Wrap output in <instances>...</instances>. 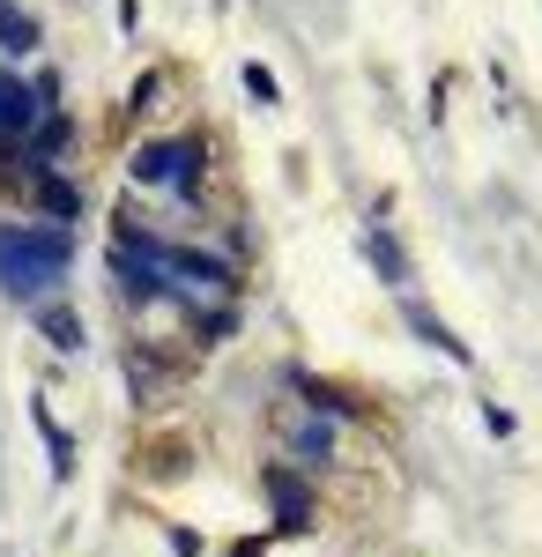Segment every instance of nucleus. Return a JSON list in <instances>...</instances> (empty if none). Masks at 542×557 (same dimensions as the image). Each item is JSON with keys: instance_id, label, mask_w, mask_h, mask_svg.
I'll list each match as a JSON object with an SVG mask.
<instances>
[{"instance_id": "obj_11", "label": "nucleus", "mask_w": 542, "mask_h": 557, "mask_svg": "<svg viewBox=\"0 0 542 557\" xmlns=\"http://www.w3.org/2000/svg\"><path fill=\"white\" fill-rule=\"evenodd\" d=\"M30 417H38L45 446H52V469L67 475V469H75V438H67V431H60V424H52V417H45V401H30Z\"/></svg>"}, {"instance_id": "obj_9", "label": "nucleus", "mask_w": 542, "mask_h": 557, "mask_svg": "<svg viewBox=\"0 0 542 557\" xmlns=\"http://www.w3.org/2000/svg\"><path fill=\"white\" fill-rule=\"evenodd\" d=\"M45 30H38V15H23L15 0H0V52H38Z\"/></svg>"}, {"instance_id": "obj_3", "label": "nucleus", "mask_w": 542, "mask_h": 557, "mask_svg": "<svg viewBox=\"0 0 542 557\" xmlns=\"http://www.w3.org/2000/svg\"><path fill=\"white\" fill-rule=\"evenodd\" d=\"M283 446H291L297 461L328 469L334 461V417H320V409H291V417H283Z\"/></svg>"}, {"instance_id": "obj_1", "label": "nucleus", "mask_w": 542, "mask_h": 557, "mask_svg": "<svg viewBox=\"0 0 542 557\" xmlns=\"http://www.w3.org/2000/svg\"><path fill=\"white\" fill-rule=\"evenodd\" d=\"M75 238L67 223H0V290L15 305H45V290L67 283Z\"/></svg>"}, {"instance_id": "obj_5", "label": "nucleus", "mask_w": 542, "mask_h": 557, "mask_svg": "<svg viewBox=\"0 0 542 557\" xmlns=\"http://www.w3.org/2000/svg\"><path fill=\"white\" fill-rule=\"evenodd\" d=\"M30 209L52 215V223H75V215H83V194H75V178H60L52 164H38V178H30Z\"/></svg>"}, {"instance_id": "obj_4", "label": "nucleus", "mask_w": 542, "mask_h": 557, "mask_svg": "<svg viewBox=\"0 0 542 557\" xmlns=\"http://www.w3.org/2000/svg\"><path fill=\"white\" fill-rule=\"evenodd\" d=\"M268 506H275V535L312 528V491H305L291 469H268Z\"/></svg>"}, {"instance_id": "obj_13", "label": "nucleus", "mask_w": 542, "mask_h": 557, "mask_svg": "<svg viewBox=\"0 0 542 557\" xmlns=\"http://www.w3.org/2000/svg\"><path fill=\"white\" fill-rule=\"evenodd\" d=\"M246 89H252V97H260V104H275V75H268L260 60H246Z\"/></svg>"}, {"instance_id": "obj_6", "label": "nucleus", "mask_w": 542, "mask_h": 557, "mask_svg": "<svg viewBox=\"0 0 542 557\" xmlns=\"http://www.w3.org/2000/svg\"><path fill=\"white\" fill-rule=\"evenodd\" d=\"M38 89L30 83H15V75H0V134H8V141H23V134L38 127Z\"/></svg>"}, {"instance_id": "obj_10", "label": "nucleus", "mask_w": 542, "mask_h": 557, "mask_svg": "<svg viewBox=\"0 0 542 557\" xmlns=\"http://www.w3.org/2000/svg\"><path fill=\"white\" fill-rule=\"evenodd\" d=\"M38 327L52 349H83V312L75 305H38Z\"/></svg>"}, {"instance_id": "obj_12", "label": "nucleus", "mask_w": 542, "mask_h": 557, "mask_svg": "<svg viewBox=\"0 0 542 557\" xmlns=\"http://www.w3.org/2000/svg\"><path fill=\"white\" fill-rule=\"evenodd\" d=\"M30 141H38V149H67V141H75V127H67V112H38V127H30Z\"/></svg>"}, {"instance_id": "obj_8", "label": "nucleus", "mask_w": 542, "mask_h": 557, "mask_svg": "<svg viewBox=\"0 0 542 557\" xmlns=\"http://www.w3.org/2000/svg\"><path fill=\"white\" fill-rule=\"evenodd\" d=\"M357 246H365V260H372L379 275H386V283H394V290H409V260H402V246H394V238H386V231H365V238H357Z\"/></svg>"}, {"instance_id": "obj_2", "label": "nucleus", "mask_w": 542, "mask_h": 557, "mask_svg": "<svg viewBox=\"0 0 542 557\" xmlns=\"http://www.w3.org/2000/svg\"><path fill=\"white\" fill-rule=\"evenodd\" d=\"M126 178H134V186H194V178H201V141H186V134L141 141L134 164H126Z\"/></svg>"}, {"instance_id": "obj_7", "label": "nucleus", "mask_w": 542, "mask_h": 557, "mask_svg": "<svg viewBox=\"0 0 542 557\" xmlns=\"http://www.w3.org/2000/svg\"><path fill=\"white\" fill-rule=\"evenodd\" d=\"M402 312H409V327H417V335H423L431 349H439V357H454V364H468V343H460V335L446 327V320H439V312H431V305L402 298Z\"/></svg>"}]
</instances>
